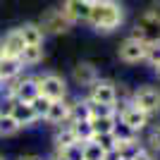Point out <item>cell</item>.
<instances>
[{
	"instance_id": "obj_19",
	"label": "cell",
	"mask_w": 160,
	"mask_h": 160,
	"mask_svg": "<svg viewBox=\"0 0 160 160\" xmlns=\"http://www.w3.org/2000/svg\"><path fill=\"white\" fill-rule=\"evenodd\" d=\"M69 129H72L74 139L81 141V143H86V141L93 139V127H91V122L88 120H81V122H72L69 124Z\"/></svg>"
},
{
	"instance_id": "obj_12",
	"label": "cell",
	"mask_w": 160,
	"mask_h": 160,
	"mask_svg": "<svg viewBox=\"0 0 160 160\" xmlns=\"http://www.w3.org/2000/svg\"><path fill=\"white\" fill-rule=\"evenodd\" d=\"M67 117H69V96H67L65 100H53V103H50L46 117H43V124H48V127H60V124H67Z\"/></svg>"
},
{
	"instance_id": "obj_6",
	"label": "cell",
	"mask_w": 160,
	"mask_h": 160,
	"mask_svg": "<svg viewBox=\"0 0 160 160\" xmlns=\"http://www.w3.org/2000/svg\"><path fill=\"white\" fill-rule=\"evenodd\" d=\"M88 100L91 103H103V105H117V84H115L112 79H103L100 77L98 81H96L93 86L88 88L86 93Z\"/></svg>"
},
{
	"instance_id": "obj_23",
	"label": "cell",
	"mask_w": 160,
	"mask_h": 160,
	"mask_svg": "<svg viewBox=\"0 0 160 160\" xmlns=\"http://www.w3.org/2000/svg\"><path fill=\"white\" fill-rule=\"evenodd\" d=\"M88 110H91V120H93V117H117L115 105H103V103H91V100H88Z\"/></svg>"
},
{
	"instance_id": "obj_1",
	"label": "cell",
	"mask_w": 160,
	"mask_h": 160,
	"mask_svg": "<svg viewBox=\"0 0 160 160\" xmlns=\"http://www.w3.org/2000/svg\"><path fill=\"white\" fill-rule=\"evenodd\" d=\"M86 24L96 33H112L124 24V7L120 0H93Z\"/></svg>"
},
{
	"instance_id": "obj_7",
	"label": "cell",
	"mask_w": 160,
	"mask_h": 160,
	"mask_svg": "<svg viewBox=\"0 0 160 160\" xmlns=\"http://www.w3.org/2000/svg\"><path fill=\"white\" fill-rule=\"evenodd\" d=\"M7 86L12 88L14 100H22V103H31V100L41 93L36 74H22V77H17L14 81H7Z\"/></svg>"
},
{
	"instance_id": "obj_17",
	"label": "cell",
	"mask_w": 160,
	"mask_h": 160,
	"mask_svg": "<svg viewBox=\"0 0 160 160\" xmlns=\"http://www.w3.org/2000/svg\"><path fill=\"white\" fill-rule=\"evenodd\" d=\"M74 141H77V139H74V134H72V129H69V124L53 127V139H50V143H53V151L62 153L67 146H72Z\"/></svg>"
},
{
	"instance_id": "obj_3",
	"label": "cell",
	"mask_w": 160,
	"mask_h": 160,
	"mask_svg": "<svg viewBox=\"0 0 160 160\" xmlns=\"http://www.w3.org/2000/svg\"><path fill=\"white\" fill-rule=\"evenodd\" d=\"M132 105L139 108L141 112H146L148 117L160 112V88L153 84H141L139 88L132 91Z\"/></svg>"
},
{
	"instance_id": "obj_8",
	"label": "cell",
	"mask_w": 160,
	"mask_h": 160,
	"mask_svg": "<svg viewBox=\"0 0 160 160\" xmlns=\"http://www.w3.org/2000/svg\"><path fill=\"white\" fill-rule=\"evenodd\" d=\"M115 110H117V120H122L124 124H129L136 134L146 132L148 124H151V117H148L146 112H141L139 108H134L132 100H129V103H124V105H117Z\"/></svg>"
},
{
	"instance_id": "obj_22",
	"label": "cell",
	"mask_w": 160,
	"mask_h": 160,
	"mask_svg": "<svg viewBox=\"0 0 160 160\" xmlns=\"http://www.w3.org/2000/svg\"><path fill=\"white\" fill-rule=\"evenodd\" d=\"M141 148H143V143H141L139 139L127 141V143H117V151H120V158H122V160H132L134 155L141 151Z\"/></svg>"
},
{
	"instance_id": "obj_5",
	"label": "cell",
	"mask_w": 160,
	"mask_h": 160,
	"mask_svg": "<svg viewBox=\"0 0 160 160\" xmlns=\"http://www.w3.org/2000/svg\"><path fill=\"white\" fill-rule=\"evenodd\" d=\"M69 79H72V84H74L77 88H81V91L86 93L88 88H91L96 81L100 79V69L93 65V62H88V60H79V62H74Z\"/></svg>"
},
{
	"instance_id": "obj_4",
	"label": "cell",
	"mask_w": 160,
	"mask_h": 160,
	"mask_svg": "<svg viewBox=\"0 0 160 160\" xmlns=\"http://www.w3.org/2000/svg\"><path fill=\"white\" fill-rule=\"evenodd\" d=\"M38 27L43 29V33H46V36H65V33L72 31L74 24L67 19L65 14H62L60 7H50V10H46V12L41 14Z\"/></svg>"
},
{
	"instance_id": "obj_24",
	"label": "cell",
	"mask_w": 160,
	"mask_h": 160,
	"mask_svg": "<svg viewBox=\"0 0 160 160\" xmlns=\"http://www.w3.org/2000/svg\"><path fill=\"white\" fill-rule=\"evenodd\" d=\"M146 148L151 153H160V124L148 127L146 132Z\"/></svg>"
},
{
	"instance_id": "obj_31",
	"label": "cell",
	"mask_w": 160,
	"mask_h": 160,
	"mask_svg": "<svg viewBox=\"0 0 160 160\" xmlns=\"http://www.w3.org/2000/svg\"><path fill=\"white\" fill-rule=\"evenodd\" d=\"M132 160H155V153H151V151H148V148L143 146V148H141V151H139L136 155H134Z\"/></svg>"
},
{
	"instance_id": "obj_20",
	"label": "cell",
	"mask_w": 160,
	"mask_h": 160,
	"mask_svg": "<svg viewBox=\"0 0 160 160\" xmlns=\"http://www.w3.org/2000/svg\"><path fill=\"white\" fill-rule=\"evenodd\" d=\"M22 132V127L17 124L12 115H0V139H12Z\"/></svg>"
},
{
	"instance_id": "obj_15",
	"label": "cell",
	"mask_w": 160,
	"mask_h": 160,
	"mask_svg": "<svg viewBox=\"0 0 160 160\" xmlns=\"http://www.w3.org/2000/svg\"><path fill=\"white\" fill-rule=\"evenodd\" d=\"M22 74H24V67H22L19 58H5V55H0V79H2V84L14 81Z\"/></svg>"
},
{
	"instance_id": "obj_27",
	"label": "cell",
	"mask_w": 160,
	"mask_h": 160,
	"mask_svg": "<svg viewBox=\"0 0 160 160\" xmlns=\"http://www.w3.org/2000/svg\"><path fill=\"white\" fill-rule=\"evenodd\" d=\"M103 148L98 146V143H93V141H86L84 143V160H103Z\"/></svg>"
},
{
	"instance_id": "obj_21",
	"label": "cell",
	"mask_w": 160,
	"mask_h": 160,
	"mask_svg": "<svg viewBox=\"0 0 160 160\" xmlns=\"http://www.w3.org/2000/svg\"><path fill=\"white\" fill-rule=\"evenodd\" d=\"M143 62L151 67L160 65V36L158 38H151L146 43V58H143Z\"/></svg>"
},
{
	"instance_id": "obj_35",
	"label": "cell",
	"mask_w": 160,
	"mask_h": 160,
	"mask_svg": "<svg viewBox=\"0 0 160 160\" xmlns=\"http://www.w3.org/2000/svg\"><path fill=\"white\" fill-rule=\"evenodd\" d=\"M153 72H155V77L160 79V65H155V67H153Z\"/></svg>"
},
{
	"instance_id": "obj_34",
	"label": "cell",
	"mask_w": 160,
	"mask_h": 160,
	"mask_svg": "<svg viewBox=\"0 0 160 160\" xmlns=\"http://www.w3.org/2000/svg\"><path fill=\"white\" fill-rule=\"evenodd\" d=\"M17 160H43V158H41V155H19V158H17Z\"/></svg>"
},
{
	"instance_id": "obj_33",
	"label": "cell",
	"mask_w": 160,
	"mask_h": 160,
	"mask_svg": "<svg viewBox=\"0 0 160 160\" xmlns=\"http://www.w3.org/2000/svg\"><path fill=\"white\" fill-rule=\"evenodd\" d=\"M46 160H67V158H65V155H62V153H58V151H53V153L48 155Z\"/></svg>"
},
{
	"instance_id": "obj_38",
	"label": "cell",
	"mask_w": 160,
	"mask_h": 160,
	"mask_svg": "<svg viewBox=\"0 0 160 160\" xmlns=\"http://www.w3.org/2000/svg\"><path fill=\"white\" fill-rule=\"evenodd\" d=\"M120 160H122V158H120Z\"/></svg>"
},
{
	"instance_id": "obj_14",
	"label": "cell",
	"mask_w": 160,
	"mask_h": 160,
	"mask_svg": "<svg viewBox=\"0 0 160 160\" xmlns=\"http://www.w3.org/2000/svg\"><path fill=\"white\" fill-rule=\"evenodd\" d=\"M17 31L27 46H43L46 43V33L38 27V22H24L22 27H17Z\"/></svg>"
},
{
	"instance_id": "obj_10",
	"label": "cell",
	"mask_w": 160,
	"mask_h": 160,
	"mask_svg": "<svg viewBox=\"0 0 160 160\" xmlns=\"http://www.w3.org/2000/svg\"><path fill=\"white\" fill-rule=\"evenodd\" d=\"M91 5H93V0H62L60 10L72 24H86Z\"/></svg>"
},
{
	"instance_id": "obj_26",
	"label": "cell",
	"mask_w": 160,
	"mask_h": 160,
	"mask_svg": "<svg viewBox=\"0 0 160 160\" xmlns=\"http://www.w3.org/2000/svg\"><path fill=\"white\" fill-rule=\"evenodd\" d=\"M50 103H53L50 98H46V96H41V93H38L36 98L31 100V103H29V105H31V110L36 112V117L43 122V117H46V112H48V108H50Z\"/></svg>"
},
{
	"instance_id": "obj_16",
	"label": "cell",
	"mask_w": 160,
	"mask_h": 160,
	"mask_svg": "<svg viewBox=\"0 0 160 160\" xmlns=\"http://www.w3.org/2000/svg\"><path fill=\"white\" fill-rule=\"evenodd\" d=\"M46 58V46H27L24 50L19 53V62L24 69H33L38 67Z\"/></svg>"
},
{
	"instance_id": "obj_11",
	"label": "cell",
	"mask_w": 160,
	"mask_h": 160,
	"mask_svg": "<svg viewBox=\"0 0 160 160\" xmlns=\"http://www.w3.org/2000/svg\"><path fill=\"white\" fill-rule=\"evenodd\" d=\"M24 48H27V43L19 36L17 27L2 33V38H0V55H5V58H19V53Z\"/></svg>"
},
{
	"instance_id": "obj_36",
	"label": "cell",
	"mask_w": 160,
	"mask_h": 160,
	"mask_svg": "<svg viewBox=\"0 0 160 160\" xmlns=\"http://www.w3.org/2000/svg\"><path fill=\"white\" fill-rule=\"evenodd\" d=\"M0 86H2V79H0Z\"/></svg>"
},
{
	"instance_id": "obj_2",
	"label": "cell",
	"mask_w": 160,
	"mask_h": 160,
	"mask_svg": "<svg viewBox=\"0 0 160 160\" xmlns=\"http://www.w3.org/2000/svg\"><path fill=\"white\" fill-rule=\"evenodd\" d=\"M36 81H38L41 96H46L50 100H65L69 96V81H67V77H62L58 72H50V69L48 72H38Z\"/></svg>"
},
{
	"instance_id": "obj_37",
	"label": "cell",
	"mask_w": 160,
	"mask_h": 160,
	"mask_svg": "<svg viewBox=\"0 0 160 160\" xmlns=\"http://www.w3.org/2000/svg\"><path fill=\"white\" fill-rule=\"evenodd\" d=\"M0 160H5V158H2V155H0Z\"/></svg>"
},
{
	"instance_id": "obj_32",
	"label": "cell",
	"mask_w": 160,
	"mask_h": 160,
	"mask_svg": "<svg viewBox=\"0 0 160 160\" xmlns=\"http://www.w3.org/2000/svg\"><path fill=\"white\" fill-rule=\"evenodd\" d=\"M103 160H120V151H117V148L105 151V153H103Z\"/></svg>"
},
{
	"instance_id": "obj_13",
	"label": "cell",
	"mask_w": 160,
	"mask_h": 160,
	"mask_svg": "<svg viewBox=\"0 0 160 160\" xmlns=\"http://www.w3.org/2000/svg\"><path fill=\"white\" fill-rule=\"evenodd\" d=\"M10 115L17 120V124H19L22 129H33V127L41 124V120L36 117V112L31 110V105H29V103H22V100H14Z\"/></svg>"
},
{
	"instance_id": "obj_29",
	"label": "cell",
	"mask_w": 160,
	"mask_h": 160,
	"mask_svg": "<svg viewBox=\"0 0 160 160\" xmlns=\"http://www.w3.org/2000/svg\"><path fill=\"white\" fill-rule=\"evenodd\" d=\"M93 143H98L103 151H110V148H117V141H115L112 134H93Z\"/></svg>"
},
{
	"instance_id": "obj_28",
	"label": "cell",
	"mask_w": 160,
	"mask_h": 160,
	"mask_svg": "<svg viewBox=\"0 0 160 160\" xmlns=\"http://www.w3.org/2000/svg\"><path fill=\"white\" fill-rule=\"evenodd\" d=\"M62 155H65L67 160H84V143H81V141H74L72 146H67L65 151H62Z\"/></svg>"
},
{
	"instance_id": "obj_18",
	"label": "cell",
	"mask_w": 160,
	"mask_h": 160,
	"mask_svg": "<svg viewBox=\"0 0 160 160\" xmlns=\"http://www.w3.org/2000/svg\"><path fill=\"white\" fill-rule=\"evenodd\" d=\"M115 136V141L117 143H127V141H134V139H139V134L134 132L129 124H124L122 120H115V124H112V132H110Z\"/></svg>"
},
{
	"instance_id": "obj_30",
	"label": "cell",
	"mask_w": 160,
	"mask_h": 160,
	"mask_svg": "<svg viewBox=\"0 0 160 160\" xmlns=\"http://www.w3.org/2000/svg\"><path fill=\"white\" fill-rule=\"evenodd\" d=\"M143 17H146V19H151L153 24H158V27H160V0L148 7L146 12H143Z\"/></svg>"
},
{
	"instance_id": "obj_9",
	"label": "cell",
	"mask_w": 160,
	"mask_h": 160,
	"mask_svg": "<svg viewBox=\"0 0 160 160\" xmlns=\"http://www.w3.org/2000/svg\"><path fill=\"white\" fill-rule=\"evenodd\" d=\"M146 43L148 41H139V38L127 36V38L120 43V48H117V58H120L124 65H139V62H143V58H146Z\"/></svg>"
},
{
	"instance_id": "obj_25",
	"label": "cell",
	"mask_w": 160,
	"mask_h": 160,
	"mask_svg": "<svg viewBox=\"0 0 160 160\" xmlns=\"http://www.w3.org/2000/svg\"><path fill=\"white\" fill-rule=\"evenodd\" d=\"M117 117H93L91 122V127H93V134H110L112 132V124Z\"/></svg>"
}]
</instances>
